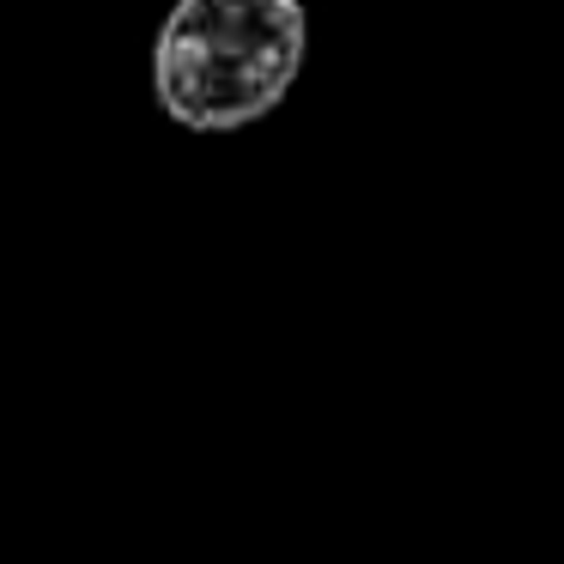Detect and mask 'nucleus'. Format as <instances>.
<instances>
[{"label":"nucleus","mask_w":564,"mask_h":564,"mask_svg":"<svg viewBox=\"0 0 564 564\" xmlns=\"http://www.w3.org/2000/svg\"><path fill=\"white\" fill-rule=\"evenodd\" d=\"M304 67V0H176L152 43V91L188 134L249 128Z\"/></svg>","instance_id":"1"}]
</instances>
